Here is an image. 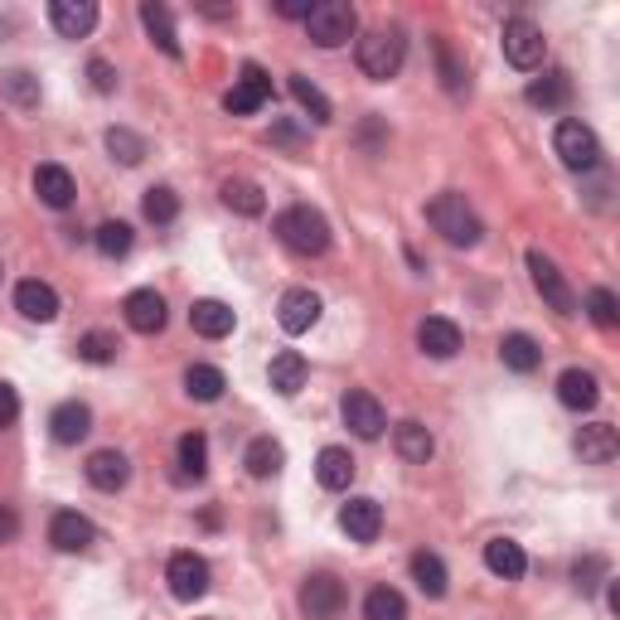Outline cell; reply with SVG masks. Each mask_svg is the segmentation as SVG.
Segmentation results:
<instances>
[{
  "instance_id": "cell-1",
  "label": "cell",
  "mask_w": 620,
  "mask_h": 620,
  "mask_svg": "<svg viewBox=\"0 0 620 620\" xmlns=\"http://www.w3.org/2000/svg\"><path fill=\"white\" fill-rule=\"evenodd\" d=\"M272 228H276V237H282L286 253H296V257H321L329 247V223H325L321 209H311V204L282 209Z\"/></svg>"
},
{
  "instance_id": "cell-2",
  "label": "cell",
  "mask_w": 620,
  "mask_h": 620,
  "mask_svg": "<svg viewBox=\"0 0 620 620\" xmlns=\"http://www.w3.org/2000/svg\"><path fill=\"white\" fill-rule=\"evenodd\" d=\"M427 223L437 228L446 243L451 247H475L485 237V223H480V214L466 204V194H456V190H446V194H437V200L427 204Z\"/></svg>"
},
{
  "instance_id": "cell-3",
  "label": "cell",
  "mask_w": 620,
  "mask_h": 620,
  "mask_svg": "<svg viewBox=\"0 0 620 620\" xmlns=\"http://www.w3.org/2000/svg\"><path fill=\"white\" fill-rule=\"evenodd\" d=\"M354 59H359L364 78L388 83V78H398L403 59H407V39L398 30H368V34H359V44H354Z\"/></svg>"
},
{
  "instance_id": "cell-4",
  "label": "cell",
  "mask_w": 620,
  "mask_h": 620,
  "mask_svg": "<svg viewBox=\"0 0 620 620\" xmlns=\"http://www.w3.org/2000/svg\"><path fill=\"white\" fill-rule=\"evenodd\" d=\"M354 30H359V16H354L349 0H321V6H311V16H306V34L321 49L349 44Z\"/></svg>"
},
{
  "instance_id": "cell-5",
  "label": "cell",
  "mask_w": 620,
  "mask_h": 620,
  "mask_svg": "<svg viewBox=\"0 0 620 620\" xmlns=\"http://www.w3.org/2000/svg\"><path fill=\"white\" fill-rule=\"evenodd\" d=\"M552 151H558V161L567 170H597L601 165V141L597 131L587 122H577V116H562L558 131H552Z\"/></svg>"
},
{
  "instance_id": "cell-6",
  "label": "cell",
  "mask_w": 620,
  "mask_h": 620,
  "mask_svg": "<svg viewBox=\"0 0 620 620\" xmlns=\"http://www.w3.org/2000/svg\"><path fill=\"white\" fill-rule=\"evenodd\" d=\"M529 276H533V286H538V296L548 301L558 315H577L582 311V301H577V292L567 286V276H562V267L552 262L543 247H529Z\"/></svg>"
},
{
  "instance_id": "cell-7",
  "label": "cell",
  "mask_w": 620,
  "mask_h": 620,
  "mask_svg": "<svg viewBox=\"0 0 620 620\" xmlns=\"http://www.w3.org/2000/svg\"><path fill=\"white\" fill-rule=\"evenodd\" d=\"M499 39H505V59L514 63V69H524V73H533L538 63H543V54H548V39L529 16L505 20V34Z\"/></svg>"
},
{
  "instance_id": "cell-8",
  "label": "cell",
  "mask_w": 620,
  "mask_h": 620,
  "mask_svg": "<svg viewBox=\"0 0 620 620\" xmlns=\"http://www.w3.org/2000/svg\"><path fill=\"white\" fill-rule=\"evenodd\" d=\"M349 606V591L339 577H329V572H315L301 582V616L306 620H339V611Z\"/></svg>"
},
{
  "instance_id": "cell-9",
  "label": "cell",
  "mask_w": 620,
  "mask_h": 620,
  "mask_svg": "<svg viewBox=\"0 0 620 620\" xmlns=\"http://www.w3.org/2000/svg\"><path fill=\"white\" fill-rule=\"evenodd\" d=\"M267 98H272V78H267V69H257V63H243V73H237L233 88L223 92V112L253 116V112L267 108Z\"/></svg>"
},
{
  "instance_id": "cell-10",
  "label": "cell",
  "mask_w": 620,
  "mask_h": 620,
  "mask_svg": "<svg viewBox=\"0 0 620 620\" xmlns=\"http://www.w3.org/2000/svg\"><path fill=\"white\" fill-rule=\"evenodd\" d=\"M165 582H170V597L175 601H200V597H209L214 572H209V562L200 552H175V558L165 562Z\"/></svg>"
},
{
  "instance_id": "cell-11",
  "label": "cell",
  "mask_w": 620,
  "mask_h": 620,
  "mask_svg": "<svg viewBox=\"0 0 620 620\" xmlns=\"http://www.w3.org/2000/svg\"><path fill=\"white\" fill-rule=\"evenodd\" d=\"M339 417H345V427H349L359 441H378V437H384V427H388L384 403H378L374 393H364V388L345 393V403H339Z\"/></svg>"
},
{
  "instance_id": "cell-12",
  "label": "cell",
  "mask_w": 620,
  "mask_h": 620,
  "mask_svg": "<svg viewBox=\"0 0 620 620\" xmlns=\"http://www.w3.org/2000/svg\"><path fill=\"white\" fill-rule=\"evenodd\" d=\"M49 543H54L59 552H88L92 543H98V524L78 509H59L54 519H49Z\"/></svg>"
},
{
  "instance_id": "cell-13",
  "label": "cell",
  "mask_w": 620,
  "mask_h": 620,
  "mask_svg": "<svg viewBox=\"0 0 620 620\" xmlns=\"http://www.w3.org/2000/svg\"><path fill=\"white\" fill-rule=\"evenodd\" d=\"M122 315H126V325L136 329V335H161L165 329V296L161 292H151V286H136L126 301H122Z\"/></svg>"
},
{
  "instance_id": "cell-14",
  "label": "cell",
  "mask_w": 620,
  "mask_h": 620,
  "mask_svg": "<svg viewBox=\"0 0 620 620\" xmlns=\"http://www.w3.org/2000/svg\"><path fill=\"white\" fill-rule=\"evenodd\" d=\"M315 321H321V296H315L311 286H292V292L282 296V306H276V325H282L286 335H306Z\"/></svg>"
},
{
  "instance_id": "cell-15",
  "label": "cell",
  "mask_w": 620,
  "mask_h": 620,
  "mask_svg": "<svg viewBox=\"0 0 620 620\" xmlns=\"http://www.w3.org/2000/svg\"><path fill=\"white\" fill-rule=\"evenodd\" d=\"M339 529H345L354 543H374V538L384 533V505H378V499H368V495L349 499V505L339 509Z\"/></svg>"
},
{
  "instance_id": "cell-16",
  "label": "cell",
  "mask_w": 620,
  "mask_h": 620,
  "mask_svg": "<svg viewBox=\"0 0 620 620\" xmlns=\"http://www.w3.org/2000/svg\"><path fill=\"white\" fill-rule=\"evenodd\" d=\"M49 24H54L63 39H88L98 30V6H92V0H54V6H49Z\"/></svg>"
},
{
  "instance_id": "cell-17",
  "label": "cell",
  "mask_w": 620,
  "mask_h": 620,
  "mask_svg": "<svg viewBox=\"0 0 620 620\" xmlns=\"http://www.w3.org/2000/svg\"><path fill=\"white\" fill-rule=\"evenodd\" d=\"M417 345H421V354H431V359H456L460 354V325L446 321V315H427V321L417 325Z\"/></svg>"
},
{
  "instance_id": "cell-18",
  "label": "cell",
  "mask_w": 620,
  "mask_h": 620,
  "mask_svg": "<svg viewBox=\"0 0 620 620\" xmlns=\"http://www.w3.org/2000/svg\"><path fill=\"white\" fill-rule=\"evenodd\" d=\"M572 446H577V456H582L587 466H611V460L620 456V437H616L611 421H591V427H582Z\"/></svg>"
},
{
  "instance_id": "cell-19",
  "label": "cell",
  "mask_w": 620,
  "mask_h": 620,
  "mask_svg": "<svg viewBox=\"0 0 620 620\" xmlns=\"http://www.w3.org/2000/svg\"><path fill=\"white\" fill-rule=\"evenodd\" d=\"M131 480V460L122 451H92L88 456V485L102 495H116Z\"/></svg>"
},
{
  "instance_id": "cell-20",
  "label": "cell",
  "mask_w": 620,
  "mask_h": 620,
  "mask_svg": "<svg viewBox=\"0 0 620 620\" xmlns=\"http://www.w3.org/2000/svg\"><path fill=\"white\" fill-rule=\"evenodd\" d=\"M16 311L24 315V321H39V325H49L59 315V292L49 282H20L16 286Z\"/></svg>"
},
{
  "instance_id": "cell-21",
  "label": "cell",
  "mask_w": 620,
  "mask_h": 620,
  "mask_svg": "<svg viewBox=\"0 0 620 620\" xmlns=\"http://www.w3.org/2000/svg\"><path fill=\"white\" fill-rule=\"evenodd\" d=\"M49 431H54V441L59 446H78L92 431V407L88 403H78V398H69V403H59L54 407V417H49Z\"/></svg>"
},
{
  "instance_id": "cell-22",
  "label": "cell",
  "mask_w": 620,
  "mask_h": 620,
  "mask_svg": "<svg viewBox=\"0 0 620 620\" xmlns=\"http://www.w3.org/2000/svg\"><path fill=\"white\" fill-rule=\"evenodd\" d=\"M190 325H194V335H204V339H228L233 325H237V315H233V306L204 296V301H194V306H190Z\"/></svg>"
},
{
  "instance_id": "cell-23",
  "label": "cell",
  "mask_w": 620,
  "mask_h": 620,
  "mask_svg": "<svg viewBox=\"0 0 620 620\" xmlns=\"http://www.w3.org/2000/svg\"><path fill=\"white\" fill-rule=\"evenodd\" d=\"M597 398H601L597 374H587V368H562V378H558V403L562 407H572V413H591Z\"/></svg>"
},
{
  "instance_id": "cell-24",
  "label": "cell",
  "mask_w": 620,
  "mask_h": 620,
  "mask_svg": "<svg viewBox=\"0 0 620 620\" xmlns=\"http://www.w3.org/2000/svg\"><path fill=\"white\" fill-rule=\"evenodd\" d=\"M524 98H529V108H538V112H562L567 102H572V78L562 69H548L543 78H533Z\"/></svg>"
},
{
  "instance_id": "cell-25",
  "label": "cell",
  "mask_w": 620,
  "mask_h": 620,
  "mask_svg": "<svg viewBox=\"0 0 620 620\" xmlns=\"http://www.w3.org/2000/svg\"><path fill=\"white\" fill-rule=\"evenodd\" d=\"M306 374H311L306 354H301V349H282L272 359V368H267V384L282 393V398H296V393L306 388Z\"/></svg>"
},
{
  "instance_id": "cell-26",
  "label": "cell",
  "mask_w": 620,
  "mask_h": 620,
  "mask_svg": "<svg viewBox=\"0 0 620 620\" xmlns=\"http://www.w3.org/2000/svg\"><path fill=\"white\" fill-rule=\"evenodd\" d=\"M34 194H39V204H49V209H69L78 184H73V175L63 165H39L34 170Z\"/></svg>"
},
{
  "instance_id": "cell-27",
  "label": "cell",
  "mask_w": 620,
  "mask_h": 620,
  "mask_svg": "<svg viewBox=\"0 0 620 620\" xmlns=\"http://www.w3.org/2000/svg\"><path fill=\"white\" fill-rule=\"evenodd\" d=\"M485 567H490L495 577H505V582H519V577L529 572V558H524V548L514 543V538H490V543H485Z\"/></svg>"
},
{
  "instance_id": "cell-28",
  "label": "cell",
  "mask_w": 620,
  "mask_h": 620,
  "mask_svg": "<svg viewBox=\"0 0 620 620\" xmlns=\"http://www.w3.org/2000/svg\"><path fill=\"white\" fill-rule=\"evenodd\" d=\"M407 567H413V582L421 587V597H431V601L446 597V587H451V572H446V562L437 558V552L421 548V552H413V562H407Z\"/></svg>"
},
{
  "instance_id": "cell-29",
  "label": "cell",
  "mask_w": 620,
  "mask_h": 620,
  "mask_svg": "<svg viewBox=\"0 0 620 620\" xmlns=\"http://www.w3.org/2000/svg\"><path fill=\"white\" fill-rule=\"evenodd\" d=\"M315 480L325 485V490H349L354 485V456L345 446H325L321 456H315Z\"/></svg>"
},
{
  "instance_id": "cell-30",
  "label": "cell",
  "mask_w": 620,
  "mask_h": 620,
  "mask_svg": "<svg viewBox=\"0 0 620 620\" xmlns=\"http://www.w3.org/2000/svg\"><path fill=\"white\" fill-rule=\"evenodd\" d=\"M393 446H398V456L403 460H413V466H427L431 460V451H437V441H431V431L421 427V421H398V427H393Z\"/></svg>"
},
{
  "instance_id": "cell-31",
  "label": "cell",
  "mask_w": 620,
  "mask_h": 620,
  "mask_svg": "<svg viewBox=\"0 0 620 620\" xmlns=\"http://www.w3.org/2000/svg\"><path fill=\"white\" fill-rule=\"evenodd\" d=\"M499 359H505V368H514V374H533V368L543 364V349H538L533 335L514 329V335L499 339Z\"/></svg>"
},
{
  "instance_id": "cell-32",
  "label": "cell",
  "mask_w": 620,
  "mask_h": 620,
  "mask_svg": "<svg viewBox=\"0 0 620 620\" xmlns=\"http://www.w3.org/2000/svg\"><path fill=\"white\" fill-rule=\"evenodd\" d=\"M141 24H146V34L165 49L170 59H180V54H184V49H180V34H175V16H170L165 6H155V0H146V6H141Z\"/></svg>"
},
{
  "instance_id": "cell-33",
  "label": "cell",
  "mask_w": 620,
  "mask_h": 620,
  "mask_svg": "<svg viewBox=\"0 0 620 620\" xmlns=\"http://www.w3.org/2000/svg\"><path fill=\"white\" fill-rule=\"evenodd\" d=\"M223 388H228L223 368H214V364H190L184 368V393H190L194 403H218Z\"/></svg>"
},
{
  "instance_id": "cell-34",
  "label": "cell",
  "mask_w": 620,
  "mask_h": 620,
  "mask_svg": "<svg viewBox=\"0 0 620 620\" xmlns=\"http://www.w3.org/2000/svg\"><path fill=\"white\" fill-rule=\"evenodd\" d=\"M175 460H180V480H204L209 470V437L204 431H184L175 441Z\"/></svg>"
},
{
  "instance_id": "cell-35",
  "label": "cell",
  "mask_w": 620,
  "mask_h": 620,
  "mask_svg": "<svg viewBox=\"0 0 620 620\" xmlns=\"http://www.w3.org/2000/svg\"><path fill=\"white\" fill-rule=\"evenodd\" d=\"M282 460H286V451H282V441H272V437L247 441V451H243V466L253 480H272V475L282 470Z\"/></svg>"
},
{
  "instance_id": "cell-36",
  "label": "cell",
  "mask_w": 620,
  "mask_h": 620,
  "mask_svg": "<svg viewBox=\"0 0 620 620\" xmlns=\"http://www.w3.org/2000/svg\"><path fill=\"white\" fill-rule=\"evenodd\" d=\"M131 243H136V233H131V223H122V218L98 223V233H92V247H98V253L108 257V262L126 257V253H131Z\"/></svg>"
},
{
  "instance_id": "cell-37",
  "label": "cell",
  "mask_w": 620,
  "mask_h": 620,
  "mask_svg": "<svg viewBox=\"0 0 620 620\" xmlns=\"http://www.w3.org/2000/svg\"><path fill=\"white\" fill-rule=\"evenodd\" d=\"M223 204L243 218H257L262 209H267V200H262V190L253 180H223Z\"/></svg>"
},
{
  "instance_id": "cell-38",
  "label": "cell",
  "mask_w": 620,
  "mask_h": 620,
  "mask_svg": "<svg viewBox=\"0 0 620 620\" xmlns=\"http://www.w3.org/2000/svg\"><path fill=\"white\" fill-rule=\"evenodd\" d=\"M141 214H146L155 228H165V223H175L180 218V194L170 190V184H151L146 190V200H141Z\"/></svg>"
},
{
  "instance_id": "cell-39",
  "label": "cell",
  "mask_w": 620,
  "mask_h": 620,
  "mask_svg": "<svg viewBox=\"0 0 620 620\" xmlns=\"http://www.w3.org/2000/svg\"><path fill=\"white\" fill-rule=\"evenodd\" d=\"M292 98L301 102V112H311V122H321V126L329 122V116H335V108H329V98L311 83L306 73H292Z\"/></svg>"
},
{
  "instance_id": "cell-40",
  "label": "cell",
  "mask_w": 620,
  "mask_h": 620,
  "mask_svg": "<svg viewBox=\"0 0 620 620\" xmlns=\"http://www.w3.org/2000/svg\"><path fill=\"white\" fill-rule=\"evenodd\" d=\"M364 620H407V601L393 587H374L364 597Z\"/></svg>"
},
{
  "instance_id": "cell-41",
  "label": "cell",
  "mask_w": 620,
  "mask_h": 620,
  "mask_svg": "<svg viewBox=\"0 0 620 620\" xmlns=\"http://www.w3.org/2000/svg\"><path fill=\"white\" fill-rule=\"evenodd\" d=\"M0 88H6V98L16 102L20 112L39 108V78H34V73H24V69H10L6 78H0Z\"/></svg>"
},
{
  "instance_id": "cell-42",
  "label": "cell",
  "mask_w": 620,
  "mask_h": 620,
  "mask_svg": "<svg viewBox=\"0 0 620 620\" xmlns=\"http://www.w3.org/2000/svg\"><path fill=\"white\" fill-rule=\"evenodd\" d=\"M116 349H122V345H116V335H108V329H88V335L78 339V359H83V364H98V368L112 364Z\"/></svg>"
},
{
  "instance_id": "cell-43",
  "label": "cell",
  "mask_w": 620,
  "mask_h": 620,
  "mask_svg": "<svg viewBox=\"0 0 620 620\" xmlns=\"http://www.w3.org/2000/svg\"><path fill=\"white\" fill-rule=\"evenodd\" d=\"M587 315H591V325H601V329L620 325V301H616L611 286H591L587 292Z\"/></svg>"
},
{
  "instance_id": "cell-44",
  "label": "cell",
  "mask_w": 620,
  "mask_h": 620,
  "mask_svg": "<svg viewBox=\"0 0 620 620\" xmlns=\"http://www.w3.org/2000/svg\"><path fill=\"white\" fill-rule=\"evenodd\" d=\"M108 151H112V161H122V165H141L146 141H141L136 131H126V126H112L108 131Z\"/></svg>"
},
{
  "instance_id": "cell-45",
  "label": "cell",
  "mask_w": 620,
  "mask_h": 620,
  "mask_svg": "<svg viewBox=\"0 0 620 620\" xmlns=\"http://www.w3.org/2000/svg\"><path fill=\"white\" fill-rule=\"evenodd\" d=\"M437 63H441V83H446V92H466V69L456 63V54H451V44L446 39H437Z\"/></svg>"
},
{
  "instance_id": "cell-46",
  "label": "cell",
  "mask_w": 620,
  "mask_h": 620,
  "mask_svg": "<svg viewBox=\"0 0 620 620\" xmlns=\"http://www.w3.org/2000/svg\"><path fill=\"white\" fill-rule=\"evenodd\" d=\"M606 577H611V567H606V558H582L572 567V582H577V591H597Z\"/></svg>"
},
{
  "instance_id": "cell-47",
  "label": "cell",
  "mask_w": 620,
  "mask_h": 620,
  "mask_svg": "<svg viewBox=\"0 0 620 620\" xmlns=\"http://www.w3.org/2000/svg\"><path fill=\"white\" fill-rule=\"evenodd\" d=\"M88 78H92V92H102V98H108V92H116V69L108 59H92L88 63Z\"/></svg>"
},
{
  "instance_id": "cell-48",
  "label": "cell",
  "mask_w": 620,
  "mask_h": 620,
  "mask_svg": "<svg viewBox=\"0 0 620 620\" xmlns=\"http://www.w3.org/2000/svg\"><path fill=\"white\" fill-rule=\"evenodd\" d=\"M20 417V393L6 384V378H0V427H10V421Z\"/></svg>"
},
{
  "instance_id": "cell-49",
  "label": "cell",
  "mask_w": 620,
  "mask_h": 620,
  "mask_svg": "<svg viewBox=\"0 0 620 620\" xmlns=\"http://www.w3.org/2000/svg\"><path fill=\"white\" fill-rule=\"evenodd\" d=\"M16 538H20V514L0 505V543H16Z\"/></svg>"
},
{
  "instance_id": "cell-50",
  "label": "cell",
  "mask_w": 620,
  "mask_h": 620,
  "mask_svg": "<svg viewBox=\"0 0 620 620\" xmlns=\"http://www.w3.org/2000/svg\"><path fill=\"white\" fill-rule=\"evenodd\" d=\"M276 16H286V20H306V16H311V0H282V6H276Z\"/></svg>"
}]
</instances>
